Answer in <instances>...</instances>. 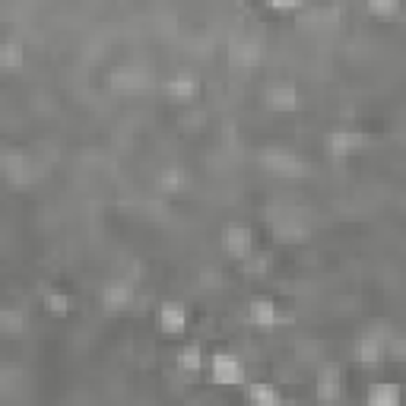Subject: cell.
I'll use <instances>...</instances> for the list:
<instances>
[{
    "instance_id": "obj_1",
    "label": "cell",
    "mask_w": 406,
    "mask_h": 406,
    "mask_svg": "<svg viewBox=\"0 0 406 406\" xmlns=\"http://www.w3.org/2000/svg\"><path fill=\"white\" fill-rule=\"evenodd\" d=\"M241 378H245V368H241V362L235 356H229V352H219V356H213V381H219V384H238Z\"/></svg>"
},
{
    "instance_id": "obj_2",
    "label": "cell",
    "mask_w": 406,
    "mask_h": 406,
    "mask_svg": "<svg viewBox=\"0 0 406 406\" xmlns=\"http://www.w3.org/2000/svg\"><path fill=\"white\" fill-rule=\"evenodd\" d=\"M359 146H362V137H359L356 131H333L330 137H327V150H330L333 156H349V153H356Z\"/></svg>"
},
{
    "instance_id": "obj_3",
    "label": "cell",
    "mask_w": 406,
    "mask_h": 406,
    "mask_svg": "<svg viewBox=\"0 0 406 406\" xmlns=\"http://www.w3.org/2000/svg\"><path fill=\"white\" fill-rule=\"evenodd\" d=\"M223 245H225V251L229 254H235V257H245L251 251V235H248V229L245 225H229L223 232Z\"/></svg>"
},
{
    "instance_id": "obj_4",
    "label": "cell",
    "mask_w": 406,
    "mask_h": 406,
    "mask_svg": "<svg viewBox=\"0 0 406 406\" xmlns=\"http://www.w3.org/2000/svg\"><path fill=\"white\" fill-rule=\"evenodd\" d=\"M159 324H162V330H168V333L184 330V308L174 305V302L162 305V311H159Z\"/></svg>"
},
{
    "instance_id": "obj_5",
    "label": "cell",
    "mask_w": 406,
    "mask_h": 406,
    "mask_svg": "<svg viewBox=\"0 0 406 406\" xmlns=\"http://www.w3.org/2000/svg\"><path fill=\"white\" fill-rule=\"evenodd\" d=\"M251 321L260 324V327H273V324H280V311L273 308V302H254L251 305Z\"/></svg>"
},
{
    "instance_id": "obj_6",
    "label": "cell",
    "mask_w": 406,
    "mask_h": 406,
    "mask_svg": "<svg viewBox=\"0 0 406 406\" xmlns=\"http://www.w3.org/2000/svg\"><path fill=\"white\" fill-rule=\"evenodd\" d=\"M264 166L273 168V172L280 174H295L302 172V162L295 156H289V153H280V156H264Z\"/></svg>"
},
{
    "instance_id": "obj_7",
    "label": "cell",
    "mask_w": 406,
    "mask_h": 406,
    "mask_svg": "<svg viewBox=\"0 0 406 406\" xmlns=\"http://www.w3.org/2000/svg\"><path fill=\"white\" fill-rule=\"evenodd\" d=\"M166 89L172 99H191L194 92H197V80L194 76H172L166 83Z\"/></svg>"
},
{
    "instance_id": "obj_8",
    "label": "cell",
    "mask_w": 406,
    "mask_h": 406,
    "mask_svg": "<svg viewBox=\"0 0 406 406\" xmlns=\"http://www.w3.org/2000/svg\"><path fill=\"white\" fill-rule=\"evenodd\" d=\"M337 394H340V374H337V368H324L321 381H317V397H321V400H333Z\"/></svg>"
},
{
    "instance_id": "obj_9",
    "label": "cell",
    "mask_w": 406,
    "mask_h": 406,
    "mask_svg": "<svg viewBox=\"0 0 406 406\" xmlns=\"http://www.w3.org/2000/svg\"><path fill=\"white\" fill-rule=\"evenodd\" d=\"M267 102L273 108H280V111H289V108H295V89L292 86H273L267 92Z\"/></svg>"
},
{
    "instance_id": "obj_10",
    "label": "cell",
    "mask_w": 406,
    "mask_h": 406,
    "mask_svg": "<svg viewBox=\"0 0 406 406\" xmlns=\"http://www.w3.org/2000/svg\"><path fill=\"white\" fill-rule=\"evenodd\" d=\"M102 299H105L108 308H124L127 302H131V286H124V282H115V286H105V292H102Z\"/></svg>"
},
{
    "instance_id": "obj_11",
    "label": "cell",
    "mask_w": 406,
    "mask_h": 406,
    "mask_svg": "<svg viewBox=\"0 0 406 406\" xmlns=\"http://www.w3.org/2000/svg\"><path fill=\"white\" fill-rule=\"evenodd\" d=\"M229 60L238 67H251V64H257V48L254 45H235V48L229 51Z\"/></svg>"
},
{
    "instance_id": "obj_12",
    "label": "cell",
    "mask_w": 406,
    "mask_h": 406,
    "mask_svg": "<svg viewBox=\"0 0 406 406\" xmlns=\"http://www.w3.org/2000/svg\"><path fill=\"white\" fill-rule=\"evenodd\" d=\"M115 86L117 89H143V86H150V80H146L140 70H127V74H117Z\"/></svg>"
},
{
    "instance_id": "obj_13",
    "label": "cell",
    "mask_w": 406,
    "mask_h": 406,
    "mask_svg": "<svg viewBox=\"0 0 406 406\" xmlns=\"http://www.w3.org/2000/svg\"><path fill=\"white\" fill-rule=\"evenodd\" d=\"M368 400H372V403H397L400 390L394 387V384H374L372 394H368Z\"/></svg>"
},
{
    "instance_id": "obj_14",
    "label": "cell",
    "mask_w": 406,
    "mask_h": 406,
    "mask_svg": "<svg viewBox=\"0 0 406 406\" xmlns=\"http://www.w3.org/2000/svg\"><path fill=\"white\" fill-rule=\"evenodd\" d=\"M359 359H362L365 365H372L381 359V343L374 340V337H365L362 343H359Z\"/></svg>"
},
{
    "instance_id": "obj_15",
    "label": "cell",
    "mask_w": 406,
    "mask_h": 406,
    "mask_svg": "<svg viewBox=\"0 0 406 406\" xmlns=\"http://www.w3.org/2000/svg\"><path fill=\"white\" fill-rule=\"evenodd\" d=\"M23 60H25V54H23V48L19 45H3V54H0V64L7 67V70H16V67H23Z\"/></svg>"
},
{
    "instance_id": "obj_16",
    "label": "cell",
    "mask_w": 406,
    "mask_h": 406,
    "mask_svg": "<svg viewBox=\"0 0 406 406\" xmlns=\"http://www.w3.org/2000/svg\"><path fill=\"white\" fill-rule=\"evenodd\" d=\"M181 365L188 368V372H197L200 365H203V359H200V349L197 346H188L181 352Z\"/></svg>"
},
{
    "instance_id": "obj_17",
    "label": "cell",
    "mask_w": 406,
    "mask_h": 406,
    "mask_svg": "<svg viewBox=\"0 0 406 406\" xmlns=\"http://www.w3.org/2000/svg\"><path fill=\"white\" fill-rule=\"evenodd\" d=\"M251 400H260V403H273L276 400V390L267 387V384H254L251 387Z\"/></svg>"
},
{
    "instance_id": "obj_18",
    "label": "cell",
    "mask_w": 406,
    "mask_h": 406,
    "mask_svg": "<svg viewBox=\"0 0 406 406\" xmlns=\"http://www.w3.org/2000/svg\"><path fill=\"white\" fill-rule=\"evenodd\" d=\"M400 0H368V7L374 10V13H381V16H387V13H394L397 10Z\"/></svg>"
},
{
    "instance_id": "obj_19",
    "label": "cell",
    "mask_w": 406,
    "mask_h": 406,
    "mask_svg": "<svg viewBox=\"0 0 406 406\" xmlns=\"http://www.w3.org/2000/svg\"><path fill=\"white\" fill-rule=\"evenodd\" d=\"M45 305H48V311H58V315H64V311H67V299H64V295H51V292H48V295H45Z\"/></svg>"
},
{
    "instance_id": "obj_20",
    "label": "cell",
    "mask_w": 406,
    "mask_h": 406,
    "mask_svg": "<svg viewBox=\"0 0 406 406\" xmlns=\"http://www.w3.org/2000/svg\"><path fill=\"white\" fill-rule=\"evenodd\" d=\"M159 184H162L166 191H174V188H181V172H166Z\"/></svg>"
},
{
    "instance_id": "obj_21",
    "label": "cell",
    "mask_w": 406,
    "mask_h": 406,
    "mask_svg": "<svg viewBox=\"0 0 406 406\" xmlns=\"http://www.w3.org/2000/svg\"><path fill=\"white\" fill-rule=\"evenodd\" d=\"M19 315H13V311H3V327H7V333H16V327H19Z\"/></svg>"
},
{
    "instance_id": "obj_22",
    "label": "cell",
    "mask_w": 406,
    "mask_h": 406,
    "mask_svg": "<svg viewBox=\"0 0 406 406\" xmlns=\"http://www.w3.org/2000/svg\"><path fill=\"white\" fill-rule=\"evenodd\" d=\"M273 7H282V10H289V7H299L302 0H270Z\"/></svg>"
}]
</instances>
